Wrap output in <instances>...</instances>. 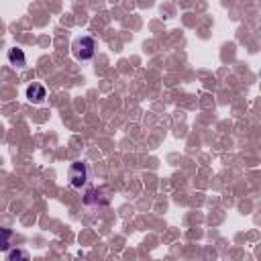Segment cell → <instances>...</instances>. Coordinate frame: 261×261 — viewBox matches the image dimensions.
<instances>
[{
	"mask_svg": "<svg viewBox=\"0 0 261 261\" xmlns=\"http://www.w3.org/2000/svg\"><path fill=\"white\" fill-rule=\"evenodd\" d=\"M6 261H31V255H29V251L14 247L6 253Z\"/></svg>",
	"mask_w": 261,
	"mask_h": 261,
	"instance_id": "8992f818",
	"label": "cell"
},
{
	"mask_svg": "<svg viewBox=\"0 0 261 261\" xmlns=\"http://www.w3.org/2000/svg\"><path fill=\"white\" fill-rule=\"evenodd\" d=\"M12 239H14V232L6 226H0V251L2 253H8L12 249Z\"/></svg>",
	"mask_w": 261,
	"mask_h": 261,
	"instance_id": "5b68a950",
	"label": "cell"
},
{
	"mask_svg": "<svg viewBox=\"0 0 261 261\" xmlns=\"http://www.w3.org/2000/svg\"><path fill=\"white\" fill-rule=\"evenodd\" d=\"M88 179H90L88 165L84 161H73L69 165V169H67V181H69V186L75 188V190H82L88 184Z\"/></svg>",
	"mask_w": 261,
	"mask_h": 261,
	"instance_id": "7a4b0ae2",
	"label": "cell"
},
{
	"mask_svg": "<svg viewBox=\"0 0 261 261\" xmlns=\"http://www.w3.org/2000/svg\"><path fill=\"white\" fill-rule=\"evenodd\" d=\"M100 194H102V190L90 188V190L86 192V196H84V202H86V204H98V202H100Z\"/></svg>",
	"mask_w": 261,
	"mask_h": 261,
	"instance_id": "52a82bcc",
	"label": "cell"
},
{
	"mask_svg": "<svg viewBox=\"0 0 261 261\" xmlns=\"http://www.w3.org/2000/svg\"><path fill=\"white\" fill-rule=\"evenodd\" d=\"M96 53V39L90 37V35H84V37H77L73 43H71V55L77 59V61H90Z\"/></svg>",
	"mask_w": 261,
	"mask_h": 261,
	"instance_id": "6da1fadb",
	"label": "cell"
},
{
	"mask_svg": "<svg viewBox=\"0 0 261 261\" xmlns=\"http://www.w3.org/2000/svg\"><path fill=\"white\" fill-rule=\"evenodd\" d=\"M6 57H8V63L12 67H18V69H24L27 67V55H24L22 49L12 47V49H8V55Z\"/></svg>",
	"mask_w": 261,
	"mask_h": 261,
	"instance_id": "277c9868",
	"label": "cell"
},
{
	"mask_svg": "<svg viewBox=\"0 0 261 261\" xmlns=\"http://www.w3.org/2000/svg\"><path fill=\"white\" fill-rule=\"evenodd\" d=\"M45 98H47V90H45L43 84L33 82V84L27 88V100H29L31 104H41Z\"/></svg>",
	"mask_w": 261,
	"mask_h": 261,
	"instance_id": "3957f363",
	"label": "cell"
}]
</instances>
